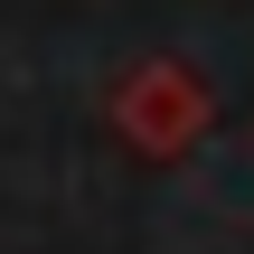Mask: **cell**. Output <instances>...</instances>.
Masks as SVG:
<instances>
[{"label":"cell","mask_w":254,"mask_h":254,"mask_svg":"<svg viewBox=\"0 0 254 254\" xmlns=\"http://www.w3.org/2000/svg\"><path fill=\"white\" fill-rule=\"evenodd\" d=\"M113 123H123V141H132V151L179 160V151L217 123V94H207L179 57H151V66H132V75L113 85Z\"/></svg>","instance_id":"obj_1"}]
</instances>
